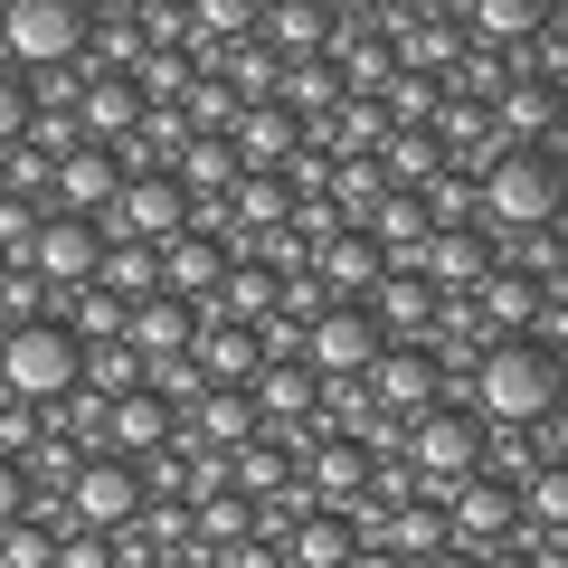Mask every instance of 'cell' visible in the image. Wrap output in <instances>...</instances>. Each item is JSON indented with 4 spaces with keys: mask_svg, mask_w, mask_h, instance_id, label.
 Returning <instances> with one entry per match:
<instances>
[{
    "mask_svg": "<svg viewBox=\"0 0 568 568\" xmlns=\"http://www.w3.org/2000/svg\"><path fill=\"white\" fill-rule=\"evenodd\" d=\"M455 407H465L474 426H540L549 407H559V351H540V342H484L474 369L455 379Z\"/></svg>",
    "mask_w": 568,
    "mask_h": 568,
    "instance_id": "cell-1",
    "label": "cell"
},
{
    "mask_svg": "<svg viewBox=\"0 0 568 568\" xmlns=\"http://www.w3.org/2000/svg\"><path fill=\"white\" fill-rule=\"evenodd\" d=\"M474 227L493 246L503 237H530V227H559V162L549 152H493L474 171Z\"/></svg>",
    "mask_w": 568,
    "mask_h": 568,
    "instance_id": "cell-2",
    "label": "cell"
},
{
    "mask_svg": "<svg viewBox=\"0 0 568 568\" xmlns=\"http://www.w3.org/2000/svg\"><path fill=\"white\" fill-rule=\"evenodd\" d=\"M0 67H20V77L85 67V10L77 0H10L0 10Z\"/></svg>",
    "mask_w": 568,
    "mask_h": 568,
    "instance_id": "cell-3",
    "label": "cell"
},
{
    "mask_svg": "<svg viewBox=\"0 0 568 568\" xmlns=\"http://www.w3.org/2000/svg\"><path fill=\"white\" fill-rule=\"evenodd\" d=\"M77 361H85V351L67 342L58 323H10V332H0V398L58 407L67 388H77Z\"/></svg>",
    "mask_w": 568,
    "mask_h": 568,
    "instance_id": "cell-4",
    "label": "cell"
},
{
    "mask_svg": "<svg viewBox=\"0 0 568 568\" xmlns=\"http://www.w3.org/2000/svg\"><path fill=\"white\" fill-rule=\"evenodd\" d=\"M398 465L417 484V503H446L455 484H474V417L465 407H426L417 426H398Z\"/></svg>",
    "mask_w": 568,
    "mask_h": 568,
    "instance_id": "cell-5",
    "label": "cell"
},
{
    "mask_svg": "<svg viewBox=\"0 0 568 568\" xmlns=\"http://www.w3.org/2000/svg\"><path fill=\"white\" fill-rule=\"evenodd\" d=\"M361 398H369V417H388V426H417L426 407H455V388H446V369L426 361L417 342H379V361L361 369Z\"/></svg>",
    "mask_w": 568,
    "mask_h": 568,
    "instance_id": "cell-6",
    "label": "cell"
},
{
    "mask_svg": "<svg viewBox=\"0 0 568 568\" xmlns=\"http://www.w3.org/2000/svg\"><path fill=\"white\" fill-rule=\"evenodd\" d=\"M95 227H104V246H152V256H162V246L190 227V200H181V181H171V171H133Z\"/></svg>",
    "mask_w": 568,
    "mask_h": 568,
    "instance_id": "cell-7",
    "label": "cell"
},
{
    "mask_svg": "<svg viewBox=\"0 0 568 568\" xmlns=\"http://www.w3.org/2000/svg\"><path fill=\"white\" fill-rule=\"evenodd\" d=\"M58 511H67V521H77V530H104V540H114V530H123V521H133V511H142V474L123 465V455H85V465L67 474Z\"/></svg>",
    "mask_w": 568,
    "mask_h": 568,
    "instance_id": "cell-8",
    "label": "cell"
},
{
    "mask_svg": "<svg viewBox=\"0 0 568 568\" xmlns=\"http://www.w3.org/2000/svg\"><path fill=\"white\" fill-rule=\"evenodd\" d=\"M95 256H104V227L95 219H48V209H39V237H29L20 265L48 284V304H67V294L95 284Z\"/></svg>",
    "mask_w": 568,
    "mask_h": 568,
    "instance_id": "cell-9",
    "label": "cell"
},
{
    "mask_svg": "<svg viewBox=\"0 0 568 568\" xmlns=\"http://www.w3.org/2000/svg\"><path fill=\"white\" fill-rule=\"evenodd\" d=\"M294 361H304L323 388H332V379H361V369L379 361V323H369L361 304H323V313L304 323V351H294Z\"/></svg>",
    "mask_w": 568,
    "mask_h": 568,
    "instance_id": "cell-10",
    "label": "cell"
},
{
    "mask_svg": "<svg viewBox=\"0 0 568 568\" xmlns=\"http://www.w3.org/2000/svg\"><path fill=\"white\" fill-rule=\"evenodd\" d=\"M114 190H123V171H114V152H95V142H67L58 162H48V219H104L114 209Z\"/></svg>",
    "mask_w": 568,
    "mask_h": 568,
    "instance_id": "cell-11",
    "label": "cell"
},
{
    "mask_svg": "<svg viewBox=\"0 0 568 568\" xmlns=\"http://www.w3.org/2000/svg\"><path fill=\"white\" fill-rule=\"evenodd\" d=\"M407 275H417L436 304H465L474 284L493 275V237H484V227H436V237L417 246V265H407Z\"/></svg>",
    "mask_w": 568,
    "mask_h": 568,
    "instance_id": "cell-12",
    "label": "cell"
},
{
    "mask_svg": "<svg viewBox=\"0 0 568 568\" xmlns=\"http://www.w3.org/2000/svg\"><path fill=\"white\" fill-rule=\"evenodd\" d=\"M246 407H256L265 436H304V426L323 417V379H313L304 361H265L256 379H246Z\"/></svg>",
    "mask_w": 568,
    "mask_h": 568,
    "instance_id": "cell-13",
    "label": "cell"
},
{
    "mask_svg": "<svg viewBox=\"0 0 568 568\" xmlns=\"http://www.w3.org/2000/svg\"><path fill=\"white\" fill-rule=\"evenodd\" d=\"M171 436H181V417H171L152 388H123L114 407H104V455H123V465H142V455H162Z\"/></svg>",
    "mask_w": 568,
    "mask_h": 568,
    "instance_id": "cell-14",
    "label": "cell"
},
{
    "mask_svg": "<svg viewBox=\"0 0 568 568\" xmlns=\"http://www.w3.org/2000/svg\"><path fill=\"white\" fill-rule=\"evenodd\" d=\"M190 323H200V313H190ZM190 369H200V388H246L265 369V351H256L246 323H200L190 332Z\"/></svg>",
    "mask_w": 568,
    "mask_h": 568,
    "instance_id": "cell-15",
    "label": "cell"
},
{
    "mask_svg": "<svg viewBox=\"0 0 568 568\" xmlns=\"http://www.w3.org/2000/svg\"><path fill=\"white\" fill-rule=\"evenodd\" d=\"M256 48L275 67L323 58V48H332V10H323V0H275V10H256Z\"/></svg>",
    "mask_w": 568,
    "mask_h": 568,
    "instance_id": "cell-16",
    "label": "cell"
},
{
    "mask_svg": "<svg viewBox=\"0 0 568 568\" xmlns=\"http://www.w3.org/2000/svg\"><path fill=\"white\" fill-rule=\"evenodd\" d=\"M190 304H171V294H142V304H123V351H133L142 369L152 361H190Z\"/></svg>",
    "mask_w": 568,
    "mask_h": 568,
    "instance_id": "cell-17",
    "label": "cell"
},
{
    "mask_svg": "<svg viewBox=\"0 0 568 568\" xmlns=\"http://www.w3.org/2000/svg\"><path fill=\"white\" fill-rule=\"evenodd\" d=\"M227 265H237V256H227L219 237H200V227H181V237L162 246V294H171V304H190V313H200L209 294H219V275H227Z\"/></svg>",
    "mask_w": 568,
    "mask_h": 568,
    "instance_id": "cell-18",
    "label": "cell"
},
{
    "mask_svg": "<svg viewBox=\"0 0 568 568\" xmlns=\"http://www.w3.org/2000/svg\"><path fill=\"white\" fill-rule=\"evenodd\" d=\"M540 20H549V0H474L465 20V48H484V58H521L530 39H540Z\"/></svg>",
    "mask_w": 568,
    "mask_h": 568,
    "instance_id": "cell-19",
    "label": "cell"
},
{
    "mask_svg": "<svg viewBox=\"0 0 568 568\" xmlns=\"http://www.w3.org/2000/svg\"><path fill=\"white\" fill-rule=\"evenodd\" d=\"M388 265H379V246L361 237V227H342V237H323L313 246V284H323L332 304H369V284H379Z\"/></svg>",
    "mask_w": 568,
    "mask_h": 568,
    "instance_id": "cell-20",
    "label": "cell"
},
{
    "mask_svg": "<svg viewBox=\"0 0 568 568\" xmlns=\"http://www.w3.org/2000/svg\"><path fill=\"white\" fill-rule=\"evenodd\" d=\"M369 323H379V342H426V323H436V294H426L417 275H407V265H388L379 284H369Z\"/></svg>",
    "mask_w": 568,
    "mask_h": 568,
    "instance_id": "cell-21",
    "label": "cell"
},
{
    "mask_svg": "<svg viewBox=\"0 0 568 568\" xmlns=\"http://www.w3.org/2000/svg\"><path fill=\"white\" fill-rule=\"evenodd\" d=\"M142 123V95L123 77H95V67H85V95H77V142H95V152H114L123 133H133Z\"/></svg>",
    "mask_w": 568,
    "mask_h": 568,
    "instance_id": "cell-22",
    "label": "cell"
},
{
    "mask_svg": "<svg viewBox=\"0 0 568 568\" xmlns=\"http://www.w3.org/2000/svg\"><path fill=\"white\" fill-rule=\"evenodd\" d=\"M181 436L209 446V455H237L246 436H265V426H256V407H246V388H200V407L181 417Z\"/></svg>",
    "mask_w": 568,
    "mask_h": 568,
    "instance_id": "cell-23",
    "label": "cell"
},
{
    "mask_svg": "<svg viewBox=\"0 0 568 568\" xmlns=\"http://www.w3.org/2000/svg\"><path fill=\"white\" fill-rule=\"evenodd\" d=\"M351 549L361 540H351L342 511H304V521L275 540V568H351Z\"/></svg>",
    "mask_w": 568,
    "mask_h": 568,
    "instance_id": "cell-24",
    "label": "cell"
},
{
    "mask_svg": "<svg viewBox=\"0 0 568 568\" xmlns=\"http://www.w3.org/2000/svg\"><path fill=\"white\" fill-rule=\"evenodd\" d=\"M190 511V549H237V540H256V503H237V493H200V503H181Z\"/></svg>",
    "mask_w": 568,
    "mask_h": 568,
    "instance_id": "cell-25",
    "label": "cell"
},
{
    "mask_svg": "<svg viewBox=\"0 0 568 568\" xmlns=\"http://www.w3.org/2000/svg\"><path fill=\"white\" fill-rule=\"evenodd\" d=\"M181 20H190V58L200 67L256 39V10H246V0H200V10H181Z\"/></svg>",
    "mask_w": 568,
    "mask_h": 568,
    "instance_id": "cell-26",
    "label": "cell"
},
{
    "mask_svg": "<svg viewBox=\"0 0 568 568\" xmlns=\"http://www.w3.org/2000/svg\"><path fill=\"white\" fill-rule=\"evenodd\" d=\"M275 104H284V114H294V123L313 133V123H323L332 104H342V77H332L323 58H304V67H275Z\"/></svg>",
    "mask_w": 568,
    "mask_h": 568,
    "instance_id": "cell-27",
    "label": "cell"
},
{
    "mask_svg": "<svg viewBox=\"0 0 568 568\" xmlns=\"http://www.w3.org/2000/svg\"><path fill=\"white\" fill-rule=\"evenodd\" d=\"M95 294H114V304L162 294V256H152V246H104L95 256Z\"/></svg>",
    "mask_w": 568,
    "mask_h": 568,
    "instance_id": "cell-28",
    "label": "cell"
},
{
    "mask_svg": "<svg viewBox=\"0 0 568 568\" xmlns=\"http://www.w3.org/2000/svg\"><path fill=\"white\" fill-rule=\"evenodd\" d=\"M190 77H200V58H190V48H142L123 85H133L142 104H181V95H190Z\"/></svg>",
    "mask_w": 568,
    "mask_h": 568,
    "instance_id": "cell-29",
    "label": "cell"
},
{
    "mask_svg": "<svg viewBox=\"0 0 568 568\" xmlns=\"http://www.w3.org/2000/svg\"><path fill=\"white\" fill-rule=\"evenodd\" d=\"M436 171H446V162H436V133H388L379 142V181L388 190H426Z\"/></svg>",
    "mask_w": 568,
    "mask_h": 568,
    "instance_id": "cell-30",
    "label": "cell"
},
{
    "mask_svg": "<svg viewBox=\"0 0 568 568\" xmlns=\"http://www.w3.org/2000/svg\"><path fill=\"white\" fill-rule=\"evenodd\" d=\"M48 568H114V540H104V530L58 521V549H48Z\"/></svg>",
    "mask_w": 568,
    "mask_h": 568,
    "instance_id": "cell-31",
    "label": "cell"
},
{
    "mask_svg": "<svg viewBox=\"0 0 568 568\" xmlns=\"http://www.w3.org/2000/svg\"><path fill=\"white\" fill-rule=\"evenodd\" d=\"M20 142H29V77L0 67V152H20Z\"/></svg>",
    "mask_w": 568,
    "mask_h": 568,
    "instance_id": "cell-32",
    "label": "cell"
},
{
    "mask_svg": "<svg viewBox=\"0 0 568 568\" xmlns=\"http://www.w3.org/2000/svg\"><path fill=\"white\" fill-rule=\"evenodd\" d=\"M20 511H29V474H20V465H10V455H0V530L20 521Z\"/></svg>",
    "mask_w": 568,
    "mask_h": 568,
    "instance_id": "cell-33",
    "label": "cell"
}]
</instances>
